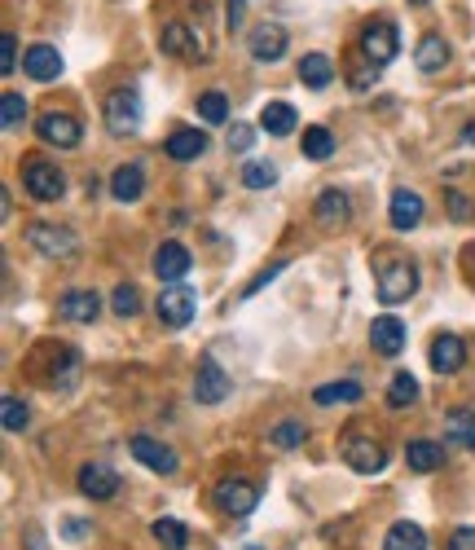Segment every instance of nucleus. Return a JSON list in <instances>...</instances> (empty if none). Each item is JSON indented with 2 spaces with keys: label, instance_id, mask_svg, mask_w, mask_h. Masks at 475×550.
I'll return each mask as SVG.
<instances>
[{
  "label": "nucleus",
  "instance_id": "obj_1",
  "mask_svg": "<svg viewBox=\"0 0 475 550\" xmlns=\"http://www.w3.org/2000/svg\"><path fill=\"white\" fill-rule=\"evenodd\" d=\"M418 291V269L414 260H388L379 264V278H374V295H379V304H405L410 295Z\"/></svg>",
  "mask_w": 475,
  "mask_h": 550
},
{
  "label": "nucleus",
  "instance_id": "obj_2",
  "mask_svg": "<svg viewBox=\"0 0 475 550\" xmlns=\"http://www.w3.org/2000/svg\"><path fill=\"white\" fill-rule=\"evenodd\" d=\"M22 190L36 203H58L66 194V172L49 159H22Z\"/></svg>",
  "mask_w": 475,
  "mask_h": 550
},
{
  "label": "nucleus",
  "instance_id": "obj_3",
  "mask_svg": "<svg viewBox=\"0 0 475 550\" xmlns=\"http://www.w3.org/2000/svg\"><path fill=\"white\" fill-rule=\"evenodd\" d=\"M339 458H344L357 476H379V471L388 467V449H383V440L361 436V432H348L344 440H339Z\"/></svg>",
  "mask_w": 475,
  "mask_h": 550
},
{
  "label": "nucleus",
  "instance_id": "obj_4",
  "mask_svg": "<svg viewBox=\"0 0 475 550\" xmlns=\"http://www.w3.org/2000/svg\"><path fill=\"white\" fill-rule=\"evenodd\" d=\"M154 313H159V322L168 330H185L198 313V300H194V291L185 282H168L159 291V300H154Z\"/></svg>",
  "mask_w": 475,
  "mask_h": 550
},
{
  "label": "nucleus",
  "instance_id": "obj_5",
  "mask_svg": "<svg viewBox=\"0 0 475 550\" xmlns=\"http://www.w3.org/2000/svg\"><path fill=\"white\" fill-rule=\"evenodd\" d=\"M27 242L40 251V256H49V260H75L80 256V234L75 229H66V225H31L27 229Z\"/></svg>",
  "mask_w": 475,
  "mask_h": 550
},
{
  "label": "nucleus",
  "instance_id": "obj_6",
  "mask_svg": "<svg viewBox=\"0 0 475 550\" xmlns=\"http://www.w3.org/2000/svg\"><path fill=\"white\" fill-rule=\"evenodd\" d=\"M102 119H106V128L115 132V137H132V132L141 128V97H137V88H115V93L106 97V106H102Z\"/></svg>",
  "mask_w": 475,
  "mask_h": 550
},
{
  "label": "nucleus",
  "instance_id": "obj_7",
  "mask_svg": "<svg viewBox=\"0 0 475 550\" xmlns=\"http://www.w3.org/2000/svg\"><path fill=\"white\" fill-rule=\"evenodd\" d=\"M36 137L44 141V146H53V150H75L84 141V128H80V119H75V115L49 110V115H40Z\"/></svg>",
  "mask_w": 475,
  "mask_h": 550
},
{
  "label": "nucleus",
  "instance_id": "obj_8",
  "mask_svg": "<svg viewBox=\"0 0 475 550\" xmlns=\"http://www.w3.org/2000/svg\"><path fill=\"white\" fill-rule=\"evenodd\" d=\"M229 374L220 370V361L207 352V357H198V374H194V401L198 405H220L229 396Z\"/></svg>",
  "mask_w": 475,
  "mask_h": 550
},
{
  "label": "nucleus",
  "instance_id": "obj_9",
  "mask_svg": "<svg viewBox=\"0 0 475 550\" xmlns=\"http://www.w3.org/2000/svg\"><path fill=\"white\" fill-rule=\"evenodd\" d=\"M75 484H80V493L84 498H93V502H110L119 489H124V484H119V471L106 467V462H84Z\"/></svg>",
  "mask_w": 475,
  "mask_h": 550
},
{
  "label": "nucleus",
  "instance_id": "obj_10",
  "mask_svg": "<svg viewBox=\"0 0 475 550\" xmlns=\"http://www.w3.org/2000/svg\"><path fill=\"white\" fill-rule=\"evenodd\" d=\"M128 454L137 458L141 467H150L154 476H176V467H181L172 449H168V445H159V440H154V436H146V432L128 440Z\"/></svg>",
  "mask_w": 475,
  "mask_h": 550
},
{
  "label": "nucleus",
  "instance_id": "obj_11",
  "mask_svg": "<svg viewBox=\"0 0 475 550\" xmlns=\"http://www.w3.org/2000/svg\"><path fill=\"white\" fill-rule=\"evenodd\" d=\"M396 49H401V40H396L392 22H370V27L361 31V58H366V62L388 66L396 58Z\"/></svg>",
  "mask_w": 475,
  "mask_h": 550
},
{
  "label": "nucleus",
  "instance_id": "obj_12",
  "mask_svg": "<svg viewBox=\"0 0 475 550\" xmlns=\"http://www.w3.org/2000/svg\"><path fill=\"white\" fill-rule=\"evenodd\" d=\"M216 506L225 515H251L260 506V493L251 480H220L216 484Z\"/></svg>",
  "mask_w": 475,
  "mask_h": 550
},
{
  "label": "nucleus",
  "instance_id": "obj_13",
  "mask_svg": "<svg viewBox=\"0 0 475 550\" xmlns=\"http://www.w3.org/2000/svg\"><path fill=\"white\" fill-rule=\"evenodd\" d=\"M423 212H427V203H423V194H414V190H392V203H388V220H392V229H418L423 225Z\"/></svg>",
  "mask_w": 475,
  "mask_h": 550
},
{
  "label": "nucleus",
  "instance_id": "obj_14",
  "mask_svg": "<svg viewBox=\"0 0 475 550\" xmlns=\"http://www.w3.org/2000/svg\"><path fill=\"white\" fill-rule=\"evenodd\" d=\"M370 344H374L379 357H401V352H405V322H401V317H392V313L374 317Z\"/></svg>",
  "mask_w": 475,
  "mask_h": 550
},
{
  "label": "nucleus",
  "instance_id": "obj_15",
  "mask_svg": "<svg viewBox=\"0 0 475 550\" xmlns=\"http://www.w3.org/2000/svg\"><path fill=\"white\" fill-rule=\"evenodd\" d=\"M286 44L291 40H286V31L278 27V22H260V27L247 36V49H251V58L256 62H278L286 53Z\"/></svg>",
  "mask_w": 475,
  "mask_h": 550
},
{
  "label": "nucleus",
  "instance_id": "obj_16",
  "mask_svg": "<svg viewBox=\"0 0 475 550\" xmlns=\"http://www.w3.org/2000/svg\"><path fill=\"white\" fill-rule=\"evenodd\" d=\"M348 216H352V198H348L344 190H322V194H317L313 220H317L322 229H344Z\"/></svg>",
  "mask_w": 475,
  "mask_h": 550
},
{
  "label": "nucleus",
  "instance_id": "obj_17",
  "mask_svg": "<svg viewBox=\"0 0 475 550\" xmlns=\"http://www.w3.org/2000/svg\"><path fill=\"white\" fill-rule=\"evenodd\" d=\"M159 49L168 53V58H185V62H194V58H203V40L194 36L185 22H168L163 27V36H159Z\"/></svg>",
  "mask_w": 475,
  "mask_h": 550
},
{
  "label": "nucleus",
  "instance_id": "obj_18",
  "mask_svg": "<svg viewBox=\"0 0 475 550\" xmlns=\"http://www.w3.org/2000/svg\"><path fill=\"white\" fill-rule=\"evenodd\" d=\"M194 256L181 247V242H163L159 251H154V278L159 282H181L185 273H190Z\"/></svg>",
  "mask_w": 475,
  "mask_h": 550
},
{
  "label": "nucleus",
  "instance_id": "obj_19",
  "mask_svg": "<svg viewBox=\"0 0 475 550\" xmlns=\"http://www.w3.org/2000/svg\"><path fill=\"white\" fill-rule=\"evenodd\" d=\"M427 357H432V370L436 374H458L462 366H467V344L445 330V335L432 339V352H427Z\"/></svg>",
  "mask_w": 475,
  "mask_h": 550
},
{
  "label": "nucleus",
  "instance_id": "obj_20",
  "mask_svg": "<svg viewBox=\"0 0 475 550\" xmlns=\"http://www.w3.org/2000/svg\"><path fill=\"white\" fill-rule=\"evenodd\" d=\"M22 71H27L36 84L58 80V75H62V53L53 49V44H31L27 58H22Z\"/></svg>",
  "mask_w": 475,
  "mask_h": 550
},
{
  "label": "nucleus",
  "instance_id": "obj_21",
  "mask_svg": "<svg viewBox=\"0 0 475 550\" xmlns=\"http://www.w3.org/2000/svg\"><path fill=\"white\" fill-rule=\"evenodd\" d=\"M97 313H102L97 291H66L58 300V317H66V322H97Z\"/></svg>",
  "mask_w": 475,
  "mask_h": 550
},
{
  "label": "nucleus",
  "instance_id": "obj_22",
  "mask_svg": "<svg viewBox=\"0 0 475 550\" xmlns=\"http://www.w3.org/2000/svg\"><path fill=\"white\" fill-rule=\"evenodd\" d=\"M163 150H168V159H176V163H194V159H203V150H207V132L176 128L172 137L163 141Z\"/></svg>",
  "mask_w": 475,
  "mask_h": 550
},
{
  "label": "nucleus",
  "instance_id": "obj_23",
  "mask_svg": "<svg viewBox=\"0 0 475 550\" xmlns=\"http://www.w3.org/2000/svg\"><path fill=\"white\" fill-rule=\"evenodd\" d=\"M110 194H115V203H137V198L146 194V168H141V163L115 168V176H110Z\"/></svg>",
  "mask_w": 475,
  "mask_h": 550
},
{
  "label": "nucleus",
  "instance_id": "obj_24",
  "mask_svg": "<svg viewBox=\"0 0 475 550\" xmlns=\"http://www.w3.org/2000/svg\"><path fill=\"white\" fill-rule=\"evenodd\" d=\"M445 445L449 449H475V410L458 405L445 414Z\"/></svg>",
  "mask_w": 475,
  "mask_h": 550
},
{
  "label": "nucleus",
  "instance_id": "obj_25",
  "mask_svg": "<svg viewBox=\"0 0 475 550\" xmlns=\"http://www.w3.org/2000/svg\"><path fill=\"white\" fill-rule=\"evenodd\" d=\"M405 462H410V471H418V476L440 471L445 467V445H436V440H410L405 445Z\"/></svg>",
  "mask_w": 475,
  "mask_h": 550
},
{
  "label": "nucleus",
  "instance_id": "obj_26",
  "mask_svg": "<svg viewBox=\"0 0 475 550\" xmlns=\"http://www.w3.org/2000/svg\"><path fill=\"white\" fill-rule=\"evenodd\" d=\"M260 128L269 132V137H291V132L300 128V115H295L291 102H269L260 110Z\"/></svg>",
  "mask_w": 475,
  "mask_h": 550
},
{
  "label": "nucleus",
  "instance_id": "obj_27",
  "mask_svg": "<svg viewBox=\"0 0 475 550\" xmlns=\"http://www.w3.org/2000/svg\"><path fill=\"white\" fill-rule=\"evenodd\" d=\"M445 62H449V44L445 36H423L418 40V49H414V66L418 71H427V75H436V71H445Z\"/></svg>",
  "mask_w": 475,
  "mask_h": 550
},
{
  "label": "nucleus",
  "instance_id": "obj_28",
  "mask_svg": "<svg viewBox=\"0 0 475 550\" xmlns=\"http://www.w3.org/2000/svg\"><path fill=\"white\" fill-rule=\"evenodd\" d=\"M383 550H427V533L414 520H396L383 537Z\"/></svg>",
  "mask_w": 475,
  "mask_h": 550
},
{
  "label": "nucleus",
  "instance_id": "obj_29",
  "mask_svg": "<svg viewBox=\"0 0 475 550\" xmlns=\"http://www.w3.org/2000/svg\"><path fill=\"white\" fill-rule=\"evenodd\" d=\"M361 396H366V388H361L357 379H335V383H322V388L313 392V401L317 405H352V401H361Z\"/></svg>",
  "mask_w": 475,
  "mask_h": 550
},
{
  "label": "nucleus",
  "instance_id": "obj_30",
  "mask_svg": "<svg viewBox=\"0 0 475 550\" xmlns=\"http://www.w3.org/2000/svg\"><path fill=\"white\" fill-rule=\"evenodd\" d=\"M300 150H304V159H313V163H326L330 154H335V137H330V128L313 124V128H304V141H300Z\"/></svg>",
  "mask_w": 475,
  "mask_h": 550
},
{
  "label": "nucleus",
  "instance_id": "obj_31",
  "mask_svg": "<svg viewBox=\"0 0 475 550\" xmlns=\"http://www.w3.org/2000/svg\"><path fill=\"white\" fill-rule=\"evenodd\" d=\"M300 80L308 88H326L330 80H335V62H330L326 53H308V58L300 62Z\"/></svg>",
  "mask_w": 475,
  "mask_h": 550
},
{
  "label": "nucleus",
  "instance_id": "obj_32",
  "mask_svg": "<svg viewBox=\"0 0 475 550\" xmlns=\"http://www.w3.org/2000/svg\"><path fill=\"white\" fill-rule=\"evenodd\" d=\"M154 542H159L163 550H185L190 528H185L181 520H172V515H163V520H154Z\"/></svg>",
  "mask_w": 475,
  "mask_h": 550
},
{
  "label": "nucleus",
  "instance_id": "obj_33",
  "mask_svg": "<svg viewBox=\"0 0 475 550\" xmlns=\"http://www.w3.org/2000/svg\"><path fill=\"white\" fill-rule=\"evenodd\" d=\"M308 440V423H300V418H286V423H278L269 432V445L273 449H300Z\"/></svg>",
  "mask_w": 475,
  "mask_h": 550
},
{
  "label": "nucleus",
  "instance_id": "obj_34",
  "mask_svg": "<svg viewBox=\"0 0 475 550\" xmlns=\"http://www.w3.org/2000/svg\"><path fill=\"white\" fill-rule=\"evenodd\" d=\"M414 401H418V379L410 370H401L392 379V388H388V405H392V410H410Z\"/></svg>",
  "mask_w": 475,
  "mask_h": 550
},
{
  "label": "nucleus",
  "instance_id": "obj_35",
  "mask_svg": "<svg viewBox=\"0 0 475 550\" xmlns=\"http://www.w3.org/2000/svg\"><path fill=\"white\" fill-rule=\"evenodd\" d=\"M0 124H5V132H22V124H27V97L5 93V102H0Z\"/></svg>",
  "mask_w": 475,
  "mask_h": 550
},
{
  "label": "nucleus",
  "instance_id": "obj_36",
  "mask_svg": "<svg viewBox=\"0 0 475 550\" xmlns=\"http://www.w3.org/2000/svg\"><path fill=\"white\" fill-rule=\"evenodd\" d=\"M198 115H203L207 124H225L229 119V97L220 93V88H207V93L198 97Z\"/></svg>",
  "mask_w": 475,
  "mask_h": 550
},
{
  "label": "nucleus",
  "instance_id": "obj_37",
  "mask_svg": "<svg viewBox=\"0 0 475 550\" xmlns=\"http://www.w3.org/2000/svg\"><path fill=\"white\" fill-rule=\"evenodd\" d=\"M242 185L247 190H269V185H278V168L273 163H247L242 168Z\"/></svg>",
  "mask_w": 475,
  "mask_h": 550
},
{
  "label": "nucleus",
  "instance_id": "obj_38",
  "mask_svg": "<svg viewBox=\"0 0 475 550\" xmlns=\"http://www.w3.org/2000/svg\"><path fill=\"white\" fill-rule=\"evenodd\" d=\"M110 308H115V317H137V308H141V291L137 286H115V295H110Z\"/></svg>",
  "mask_w": 475,
  "mask_h": 550
},
{
  "label": "nucleus",
  "instance_id": "obj_39",
  "mask_svg": "<svg viewBox=\"0 0 475 550\" xmlns=\"http://www.w3.org/2000/svg\"><path fill=\"white\" fill-rule=\"evenodd\" d=\"M0 414H5V432H27V405L18 401V396H5V405H0Z\"/></svg>",
  "mask_w": 475,
  "mask_h": 550
},
{
  "label": "nucleus",
  "instance_id": "obj_40",
  "mask_svg": "<svg viewBox=\"0 0 475 550\" xmlns=\"http://www.w3.org/2000/svg\"><path fill=\"white\" fill-rule=\"evenodd\" d=\"M445 207H449V216H454V220H471L475 216V203L462 190H454V185L445 190Z\"/></svg>",
  "mask_w": 475,
  "mask_h": 550
},
{
  "label": "nucleus",
  "instance_id": "obj_41",
  "mask_svg": "<svg viewBox=\"0 0 475 550\" xmlns=\"http://www.w3.org/2000/svg\"><path fill=\"white\" fill-rule=\"evenodd\" d=\"M14 71H18V36L5 31L0 36V75H14Z\"/></svg>",
  "mask_w": 475,
  "mask_h": 550
},
{
  "label": "nucleus",
  "instance_id": "obj_42",
  "mask_svg": "<svg viewBox=\"0 0 475 550\" xmlns=\"http://www.w3.org/2000/svg\"><path fill=\"white\" fill-rule=\"evenodd\" d=\"M225 146L234 150V154H247L251 146H256V128H251V124H234V128H229V141H225Z\"/></svg>",
  "mask_w": 475,
  "mask_h": 550
},
{
  "label": "nucleus",
  "instance_id": "obj_43",
  "mask_svg": "<svg viewBox=\"0 0 475 550\" xmlns=\"http://www.w3.org/2000/svg\"><path fill=\"white\" fill-rule=\"evenodd\" d=\"M449 550H475V524H462L449 533Z\"/></svg>",
  "mask_w": 475,
  "mask_h": 550
},
{
  "label": "nucleus",
  "instance_id": "obj_44",
  "mask_svg": "<svg viewBox=\"0 0 475 550\" xmlns=\"http://www.w3.org/2000/svg\"><path fill=\"white\" fill-rule=\"evenodd\" d=\"M374 80H379V66H374V62H366V66H357V71H352V75H348V84H352V88H370Z\"/></svg>",
  "mask_w": 475,
  "mask_h": 550
},
{
  "label": "nucleus",
  "instance_id": "obj_45",
  "mask_svg": "<svg viewBox=\"0 0 475 550\" xmlns=\"http://www.w3.org/2000/svg\"><path fill=\"white\" fill-rule=\"evenodd\" d=\"M242 18H247V0H229V5H225V22H229V31H238V27H242Z\"/></svg>",
  "mask_w": 475,
  "mask_h": 550
},
{
  "label": "nucleus",
  "instance_id": "obj_46",
  "mask_svg": "<svg viewBox=\"0 0 475 550\" xmlns=\"http://www.w3.org/2000/svg\"><path fill=\"white\" fill-rule=\"evenodd\" d=\"M282 269H286V264H273V269H269V273H260V278H256V282H251V286H247V295H256V291H264V286H269L273 278H278V273H282Z\"/></svg>",
  "mask_w": 475,
  "mask_h": 550
},
{
  "label": "nucleus",
  "instance_id": "obj_47",
  "mask_svg": "<svg viewBox=\"0 0 475 550\" xmlns=\"http://www.w3.org/2000/svg\"><path fill=\"white\" fill-rule=\"evenodd\" d=\"M462 273H467V282L475 286V242H471L467 251H462Z\"/></svg>",
  "mask_w": 475,
  "mask_h": 550
},
{
  "label": "nucleus",
  "instance_id": "obj_48",
  "mask_svg": "<svg viewBox=\"0 0 475 550\" xmlns=\"http://www.w3.org/2000/svg\"><path fill=\"white\" fill-rule=\"evenodd\" d=\"M458 141H462V146H475V119H467V124H462Z\"/></svg>",
  "mask_w": 475,
  "mask_h": 550
},
{
  "label": "nucleus",
  "instance_id": "obj_49",
  "mask_svg": "<svg viewBox=\"0 0 475 550\" xmlns=\"http://www.w3.org/2000/svg\"><path fill=\"white\" fill-rule=\"evenodd\" d=\"M84 520H71V524H66V537H71V542H80V537H84Z\"/></svg>",
  "mask_w": 475,
  "mask_h": 550
}]
</instances>
